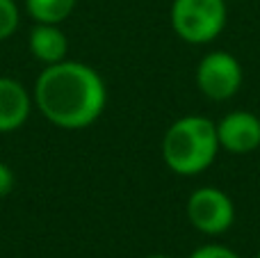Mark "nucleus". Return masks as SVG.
Wrapping results in <instances>:
<instances>
[{"label":"nucleus","instance_id":"obj_11","mask_svg":"<svg viewBox=\"0 0 260 258\" xmlns=\"http://www.w3.org/2000/svg\"><path fill=\"white\" fill-rule=\"evenodd\" d=\"M189 258H240L235 251H231L229 247H221V245H206V247H199Z\"/></svg>","mask_w":260,"mask_h":258},{"label":"nucleus","instance_id":"obj_7","mask_svg":"<svg viewBox=\"0 0 260 258\" xmlns=\"http://www.w3.org/2000/svg\"><path fill=\"white\" fill-rule=\"evenodd\" d=\"M32 101L25 87L14 78L0 76V133L16 131L30 117Z\"/></svg>","mask_w":260,"mask_h":258},{"label":"nucleus","instance_id":"obj_6","mask_svg":"<svg viewBox=\"0 0 260 258\" xmlns=\"http://www.w3.org/2000/svg\"><path fill=\"white\" fill-rule=\"evenodd\" d=\"M219 146L229 153H251L260 146V119L251 112H231L217 123Z\"/></svg>","mask_w":260,"mask_h":258},{"label":"nucleus","instance_id":"obj_10","mask_svg":"<svg viewBox=\"0 0 260 258\" xmlns=\"http://www.w3.org/2000/svg\"><path fill=\"white\" fill-rule=\"evenodd\" d=\"M18 27V7L14 0H0V39H7Z\"/></svg>","mask_w":260,"mask_h":258},{"label":"nucleus","instance_id":"obj_4","mask_svg":"<svg viewBox=\"0 0 260 258\" xmlns=\"http://www.w3.org/2000/svg\"><path fill=\"white\" fill-rule=\"evenodd\" d=\"M197 85L208 99L226 101L242 85V67L226 50H215L199 62Z\"/></svg>","mask_w":260,"mask_h":258},{"label":"nucleus","instance_id":"obj_1","mask_svg":"<svg viewBox=\"0 0 260 258\" xmlns=\"http://www.w3.org/2000/svg\"><path fill=\"white\" fill-rule=\"evenodd\" d=\"M35 103L50 123L78 131L101 117L108 103V91L96 69L62 59L48 64L39 76L35 85Z\"/></svg>","mask_w":260,"mask_h":258},{"label":"nucleus","instance_id":"obj_5","mask_svg":"<svg viewBox=\"0 0 260 258\" xmlns=\"http://www.w3.org/2000/svg\"><path fill=\"white\" fill-rule=\"evenodd\" d=\"M187 217L194 229L208 236L224 233L233 224L235 208L229 195L217 187H199L187 201Z\"/></svg>","mask_w":260,"mask_h":258},{"label":"nucleus","instance_id":"obj_8","mask_svg":"<svg viewBox=\"0 0 260 258\" xmlns=\"http://www.w3.org/2000/svg\"><path fill=\"white\" fill-rule=\"evenodd\" d=\"M67 35L57 23H37L30 32V53L44 64H57L67 59Z\"/></svg>","mask_w":260,"mask_h":258},{"label":"nucleus","instance_id":"obj_12","mask_svg":"<svg viewBox=\"0 0 260 258\" xmlns=\"http://www.w3.org/2000/svg\"><path fill=\"white\" fill-rule=\"evenodd\" d=\"M14 187V172L0 160V197L9 195Z\"/></svg>","mask_w":260,"mask_h":258},{"label":"nucleus","instance_id":"obj_9","mask_svg":"<svg viewBox=\"0 0 260 258\" xmlns=\"http://www.w3.org/2000/svg\"><path fill=\"white\" fill-rule=\"evenodd\" d=\"M25 7L37 23H62L76 9V0H25Z\"/></svg>","mask_w":260,"mask_h":258},{"label":"nucleus","instance_id":"obj_13","mask_svg":"<svg viewBox=\"0 0 260 258\" xmlns=\"http://www.w3.org/2000/svg\"><path fill=\"white\" fill-rule=\"evenodd\" d=\"M148 258H171V256H165V254H153V256H148Z\"/></svg>","mask_w":260,"mask_h":258},{"label":"nucleus","instance_id":"obj_2","mask_svg":"<svg viewBox=\"0 0 260 258\" xmlns=\"http://www.w3.org/2000/svg\"><path fill=\"white\" fill-rule=\"evenodd\" d=\"M217 126L210 119L194 114L174 121L162 140V158L167 167L180 176H197L206 172L217 158Z\"/></svg>","mask_w":260,"mask_h":258},{"label":"nucleus","instance_id":"obj_3","mask_svg":"<svg viewBox=\"0 0 260 258\" xmlns=\"http://www.w3.org/2000/svg\"><path fill=\"white\" fill-rule=\"evenodd\" d=\"M171 25L187 44H208L226 25L224 0H174Z\"/></svg>","mask_w":260,"mask_h":258},{"label":"nucleus","instance_id":"obj_14","mask_svg":"<svg viewBox=\"0 0 260 258\" xmlns=\"http://www.w3.org/2000/svg\"><path fill=\"white\" fill-rule=\"evenodd\" d=\"M256 258H260V254H258V256H256Z\"/></svg>","mask_w":260,"mask_h":258}]
</instances>
